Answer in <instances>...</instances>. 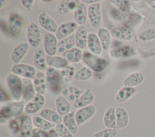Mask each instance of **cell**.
<instances>
[{"mask_svg":"<svg viewBox=\"0 0 155 137\" xmlns=\"http://www.w3.org/2000/svg\"><path fill=\"white\" fill-rule=\"evenodd\" d=\"M82 59L91 70L96 72L104 71L108 66V61L103 57L97 56L90 51H85L83 53Z\"/></svg>","mask_w":155,"mask_h":137,"instance_id":"cell-1","label":"cell"},{"mask_svg":"<svg viewBox=\"0 0 155 137\" xmlns=\"http://www.w3.org/2000/svg\"><path fill=\"white\" fill-rule=\"evenodd\" d=\"M24 109V104L23 101H16L10 102L1 108V116L5 119L15 118L19 116Z\"/></svg>","mask_w":155,"mask_h":137,"instance_id":"cell-2","label":"cell"},{"mask_svg":"<svg viewBox=\"0 0 155 137\" xmlns=\"http://www.w3.org/2000/svg\"><path fill=\"white\" fill-rule=\"evenodd\" d=\"M7 82L13 98L17 101H20L22 97V79L18 75L12 73L8 75Z\"/></svg>","mask_w":155,"mask_h":137,"instance_id":"cell-3","label":"cell"},{"mask_svg":"<svg viewBox=\"0 0 155 137\" xmlns=\"http://www.w3.org/2000/svg\"><path fill=\"white\" fill-rule=\"evenodd\" d=\"M109 54L114 59H128L136 54V49L132 45L125 44L114 48L110 51Z\"/></svg>","mask_w":155,"mask_h":137,"instance_id":"cell-4","label":"cell"},{"mask_svg":"<svg viewBox=\"0 0 155 137\" xmlns=\"http://www.w3.org/2000/svg\"><path fill=\"white\" fill-rule=\"evenodd\" d=\"M88 19L94 28L101 27L102 22L101 5L100 3L90 5L88 8Z\"/></svg>","mask_w":155,"mask_h":137,"instance_id":"cell-5","label":"cell"},{"mask_svg":"<svg viewBox=\"0 0 155 137\" xmlns=\"http://www.w3.org/2000/svg\"><path fill=\"white\" fill-rule=\"evenodd\" d=\"M45 79L47 89L52 92L59 90L61 78L60 74L56 69L48 66L45 71Z\"/></svg>","mask_w":155,"mask_h":137,"instance_id":"cell-6","label":"cell"},{"mask_svg":"<svg viewBox=\"0 0 155 137\" xmlns=\"http://www.w3.org/2000/svg\"><path fill=\"white\" fill-rule=\"evenodd\" d=\"M27 39L30 46L32 47L38 46L41 42V33L38 25L31 22L27 28Z\"/></svg>","mask_w":155,"mask_h":137,"instance_id":"cell-7","label":"cell"},{"mask_svg":"<svg viewBox=\"0 0 155 137\" xmlns=\"http://www.w3.org/2000/svg\"><path fill=\"white\" fill-rule=\"evenodd\" d=\"M12 72L15 75L30 79H34L37 73L33 66L24 63H19L14 65L12 68Z\"/></svg>","mask_w":155,"mask_h":137,"instance_id":"cell-8","label":"cell"},{"mask_svg":"<svg viewBox=\"0 0 155 137\" xmlns=\"http://www.w3.org/2000/svg\"><path fill=\"white\" fill-rule=\"evenodd\" d=\"M111 36L117 39L130 41L134 39V31L130 27L118 26L113 28L110 31Z\"/></svg>","mask_w":155,"mask_h":137,"instance_id":"cell-9","label":"cell"},{"mask_svg":"<svg viewBox=\"0 0 155 137\" xmlns=\"http://www.w3.org/2000/svg\"><path fill=\"white\" fill-rule=\"evenodd\" d=\"M78 28V24L74 21H68L62 24L59 26L55 36L58 40H61L73 34Z\"/></svg>","mask_w":155,"mask_h":137,"instance_id":"cell-10","label":"cell"},{"mask_svg":"<svg viewBox=\"0 0 155 137\" xmlns=\"http://www.w3.org/2000/svg\"><path fill=\"white\" fill-rule=\"evenodd\" d=\"M96 112V107L91 104L79 109L75 113V119L78 126H81L90 119Z\"/></svg>","mask_w":155,"mask_h":137,"instance_id":"cell-11","label":"cell"},{"mask_svg":"<svg viewBox=\"0 0 155 137\" xmlns=\"http://www.w3.org/2000/svg\"><path fill=\"white\" fill-rule=\"evenodd\" d=\"M58 39L51 33L45 34L44 38V51L47 56H54L58 52Z\"/></svg>","mask_w":155,"mask_h":137,"instance_id":"cell-12","label":"cell"},{"mask_svg":"<svg viewBox=\"0 0 155 137\" xmlns=\"http://www.w3.org/2000/svg\"><path fill=\"white\" fill-rule=\"evenodd\" d=\"M8 27L13 36H19L22 33L23 27L22 19L21 16L16 13L11 14L8 19Z\"/></svg>","mask_w":155,"mask_h":137,"instance_id":"cell-13","label":"cell"},{"mask_svg":"<svg viewBox=\"0 0 155 137\" xmlns=\"http://www.w3.org/2000/svg\"><path fill=\"white\" fill-rule=\"evenodd\" d=\"M45 97L36 94L35 97L25 106V112L28 114H34L38 112L45 104Z\"/></svg>","mask_w":155,"mask_h":137,"instance_id":"cell-14","label":"cell"},{"mask_svg":"<svg viewBox=\"0 0 155 137\" xmlns=\"http://www.w3.org/2000/svg\"><path fill=\"white\" fill-rule=\"evenodd\" d=\"M38 22L40 25L47 31L56 33L58 28L56 22L46 13H41L38 16Z\"/></svg>","mask_w":155,"mask_h":137,"instance_id":"cell-15","label":"cell"},{"mask_svg":"<svg viewBox=\"0 0 155 137\" xmlns=\"http://www.w3.org/2000/svg\"><path fill=\"white\" fill-rule=\"evenodd\" d=\"M62 95L70 101L74 102L83 94L82 91L71 84H65L62 88Z\"/></svg>","mask_w":155,"mask_h":137,"instance_id":"cell-16","label":"cell"},{"mask_svg":"<svg viewBox=\"0 0 155 137\" xmlns=\"http://www.w3.org/2000/svg\"><path fill=\"white\" fill-rule=\"evenodd\" d=\"M22 97L25 101H31L36 95L34 84L30 78H24L22 79Z\"/></svg>","mask_w":155,"mask_h":137,"instance_id":"cell-17","label":"cell"},{"mask_svg":"<svg viewBox=\"0 0 155 137\" xmlns=\"http://www.w3.org/2000/svg\"><path fill=\"white\" fill-rule=\"evenodd\" d=\"M88 16V10L84 2H79L74 11V22L79 25H84L87 22Z\"/></svg>","mask_w":155,"mask_h":137,"instance_id":"cell-18","label":"cell"},{"mask_svg":"<svg viewBox=\"0 0 155 137\" xmlns=\"http://www.w3.org/2000/svg\"><path fill=\"white\" fill-rule=\"evenodd\" d=\"M94 96L90 89H87L73 103V106L76 109H81L82 107L91 105L93 102Z\"/></svg>","mask_w":155,"mask_h":137,"instance_id":"cell-19","label":"cell"},{"mask_svg":"<svg viewBox=\"0 0 155 137\" xmlns=\"http://www.w3.org/2000/svg\"><path fill=\"white\" fill-rule=\"evenodd\" d=\"M29 49V45L27 43H21L18 45L12 51L11 54V59L12 62L19 64L24 57L25 56Z\"/></svg>","mask_w":155,"mask_h":137,"instance_id":"cell-20","label":"cell"},{"mask_svg":"<svg viewBox=\"0 0 155 137\" xmlns=\"http://www.w3.org/2000/svg\"><path fill=\"white\" fill-rule=\"evenodd\" d=\"M87 46L90 51L94 55H99L102 52V45L98 36L94 33L88 34Z\"/></svg>","mask_w":155,"mask_h":137,"instance_id":"cell-21","label":"cell"},{"mask_svg":"<svg viewBox=\"0 0 155 137\" xmlns=\"http://www.w3.org/2000/svg\"><path fill=\"white\" fill-rule=\"evenodd\" d=\"M75 41L77 48L84 49L87 45V30L84 25H79L75 32Z\"/></svg>","mask_w":155,"mask_h":137,"instance_id":"cell-22","label":"cell"},{"mask_svg":"<svg viewBox=\"0 0 155 137\" xmlns=\"http://www.w3.org/2000/svg\"><path fill=\"white\" fill-rule=\"evenodd\" d=\"M55 105L57 112L61 116H64L70 112L71 105L69 101L62 95L56 97L55 99Z\"/></svg>","mask_w":155,"mask_h":137,"instance_id":"cell-23","label":"cell"},{"mask_svg":"<svg viewBox=\"0 0 155 137\" xmlns=\"http://www.w3.org/2000/svg\"><path fill=\"white\" fill-rule=\"evenodd\" d=\"M33 84L37 94L41 95L45 94L47 89L45 74L41 71H38L34 78Z\"/></svg>","mask_w":155,"mask_h":137,"instance_id":"cell-24","label":"cell"},{"mask_svg":"<svg viewBox=\"0 0 155 137\" xmlns=\"http://www.w3.org/2000/svg\"><path fill=\"white\" fill-rule=\"evenodd\" d=\"M137 92L134 87L124 86L121 88L116 95V101L118 103H124L132 97Z\"/></svg>","mask_w":155,"mask_h":137,"instance_id":"cell-25","label":"cell"},{"mask_svg":"<svg viewBox=\"0 0 155 137\" xmlns=\"http://www.w3.org/2000/svg\"><path fill=\"white\" fill-rule=\"evenodd\" d=\"M41 116L45 119L48 121L57 124H62L63 122V119L62 116L57 112L53 109L45 108L41 110L40 113Z\"/></svg>","mask_w":155,"mask_h":137,"instance_id":"cell-26","label":"cell"},{"mask_svg":"<svg viewBox=\"0 0 155 137\" xmlns=\"http://www.w3.org/2000/svg\"><path fill=\"white\" fill-rule=\"evenodd\" d=\"M33 119L28 115L21 118V137H30L33 130Z\"/></svg>","mask_w":155,"mask_h":137,"instance_id":"cell-27","label":"cell"},{"mask_svg":"<svg viewBox=\"0 0 155 137\" xmlns=\"http://www.w3.org/2000/svg\"><path fill=\"white\" fill-rule=\"evenodd\" d=\"M144 80V75L140 72H134L129 74L123 81L124 86L134 87L140 84Z\"/></svg>","mask_w":155,"mask_h":137,"instance_id":"cell-28","label":"cell"},{"mask_svg":"<svg viewBox=\"0 0 155 137\" xmlns=\"http://www.w3.org/2000/svg\"><path fill=\"white\" fill-rule=\"evenodd\" d=\"M116 128L123 129L125 127L129 122V116L127 111L123 107H117L116 109Z\"/></svg>","mask_w":155,"mask_h":137,"instance_id":"cell-29","label":"cell"},{"mask_svg":"<svg viewBox=\"0 0 155 137\" xmlns=\"http://www.w3.org/2000/svg\"><path fill=\"white\" fill-rule=\"evenodd\" d=\"M103 122L107 128H116V109L113 107H108L104 115Z\"/></svg>","mask_w":155,"mask_h":137,"instance_id":"cell-30","label":"cell"},{"mask_svg":"<svg viewBox=\"0 0 155 137\" xmlns=\"http://www.w3.org/2000/svg\"><path fill=\"white\" fill-rule=\"evenodd\" d=\"M78 4L77 1L74 0L62 1L57 7V11L61 15H67L71 11L75 10Z\"/></svg>","mask_w":155,"mask_h":137,"instance_id":"cell-31","label":"cell"},{"mask_svg":"<svg viewBox=\"0 0 155 137\" xmlns=\"http://www.w3.org/2000/svg\"><path fill=\"white\" fill-rule=\"evenodd\" d=\"M45 52L41 49L35 50L33 54V62L36 68L41 71L47 69V61Z\"/></svg>","mask_w":155,"mask_h":137,"instance_id":"cell-32","label":"cell"},{"mask_svg":"<svg viewBox=\"0 0 155 137\" xmlns=\"http://www.w3.org/2000/svg\"><path fill=\"white\" fill-rule=\"evenodd\" d=\"M82 52L81 49L78 48H73L65 52H64L62 56L68 62L76 63L81 61L82 58Z\"/></svg>","mask_w":155,"mask_h":137,"instance_id":"cell-33","label":"cell"},{"mask_svg":"<svg viewBox=\"0 0 155 137\" xmlns=\"http://www.w3.org/2000/svg\"><path fill=\"white\" fill-rule=\"evenodd\" d=\"M97 36L101 42L102 49L108 51L111 43V35L110 31L105 28H101L97 32Z\"/></svg>","mask_w":155,"mask_h":137,"instance_id":"cell-34","label":"cell"},{"mask_svg":"<svg viewBox=\"0 0 155 137\" xmlns=\"http://www.w3.org/2000/svg\"><path fill=\"white\" fill-rule=\"evenodd\" d=\"M75 45V35L73 34L58 42L57 53L59 54H62L64 52L73 48Z\"/></svg>","mask_w":155,"mask_h":137,"instance_id":"cell-35","label":"cell"},{"mask_svg":"<svg viewBox=\"0 0 155 137\" xmlns=\"http://www.w3.org/2000/svg\"><path fill=\"white\" fill-rule=\"evenodd\" d=\"M46 61L49 67L57 69H63L68 66V62L62 57L46 56Z\"/></svg>","mask_w":155,"mask_h":137,"instance_id":"cell-36","label":"cell"},{"mask_svg":"<svg viewBox=\"0 0 155 137\" xmlns=\"http://www.w3.org/2000/svg\"><path fill=\"white\" fill-rule=\"evenodd\" d=\"M63 124L73 134L75 135L78 130V125L76 123L74 114L70 112L63 118Z\"/></svg>","mask_w":155,"mask_h":137,"instance_id":"cell-37","label":"cell"},{"mask_svg":"<svg viewBox=\"0 0 155 137\" xmlns=\"http://www.w3.org/2000/svg\"><path fill=\"white\" fill-rule=\"evenodd\" d=\"M75 72V68L72 66H67L63 68L59 73L61 81L65 84H68L74 78Z\"/></svg>","mask_w":155,"mask_h":137,"instance_id":"cell-38","label":"cell"},{"mask_svg":"<svg viewBox=\"0 0 155 137\" xmlns=\"http://www.w3.org/2000/svg\"><path fill=\"white\" fill-rule=\"evenodd\" d=\"M93 75V71L88 67L84 66L74 74V78L78 81H85L90 79Z\"/></svg>","mask_w":155,"mask_h":137,"instance_id":"cell-39","label":"cell"},{"mask_svg":"<svg viewBox=\"0 0 155 137\" xmlns=\"http://www.w3.org/2000/svg\"><path fill=\"white\" fill-rule=\"evenodd\" d=\"M33 123L36 128H38L45 131L50 130L53 127L51 123L39 116H35L33 118Z\"/></svg>","mask_w":155,"mask_h":137,"instance_id":"cell-40","label":"cell"},{"mask_svg":"<svg viewBox=\"0 0 155 137\" xmlns=\"http://www.w3.org/2000/svg\"><path fill=\"white\" fill-rule=\"evenodd\" d=\"M110 2L116 7L121 12L124 13H130L131 6L130 1L125 0H111Z\"/></svg>","mask_w":155,"mask_h":137,"instance_id":"cell-41","label":"cell"},{"mask_svg":"<svg viewBox=\"0 0 155 137\" xmlns=\"http://www.w3.org/2000/svg\"><path fill=\"white\" fill-rule=\"evenodd\" d=\"M138 39L143 42L155 40V27H151L142 31L138 35Z\"/></svg>","mask_w":155,"mask_h":137,"instance_id":"cell-42","label":"cell"},{"mask_svg":"<svg viewBox=\"0 0 155 137\" xmlns=\"http://www.w3.org/2000/svg\"><path fill=\"white\" fill-rule=\"evenodd\" d=\"M8 131L12 135H17L21 132V118L12 119L8 125Z\"/></svg>","mask_w":155,"mask_h":137,"instance_id":"cell-43","label":"cell"},{"mask_svg":"<svg viewBox=\"0 0 155 137\" xmlns=\"http://www.w3.org/2000/svg\"><path fill=\"white\" fill-rule=\"evenodd\" d=\"M117 134V130L116 129L106 128L100 131L96 132L94 137H115Z\"/></svg>","mask_w":155,"mask_h":137,"instance_id":"cell-44","label":"cell"},{"mask_svg":"<svg viewBox=\"0 0 155 137\" xmlns=\"http://www.w3.org/2000/svg\"><path fill=\"white\" fill-rule=\"evenodd\" d=\"M142 20V18L140 14L138 13H131L128 16V18L127 19V23L128 25L130 27H136L140 23H141Z\"/></svg>","mask_w":155,"mask_h":137,"instance_id":"cell-45","label":"cell"},{"mask_svg":"<svg viewBox=\"0 0 155 137\" xmlns=\"http://www.w3.org/2000/svg\"><path fill=\"white\" fill-rule=\"evenodd\" d=\"M55 129L59 137H74L73 135L63 124H57L55 127Z\"/></svg>","mask_w":155,"mask_h":137,"instance_id":"cell-46","label":"cell"},{"mask_svg":"<svg viewBox=\"0 0 155 137\" xmlns=\"http://www.w3.org/2000/svg\"><path fill=\"white\" fill-rule=\"evenodd\" d=\"M31 137H48V132L38 128H34L31 133Z\"/></svg>","mask_w":155,"mask_h":137,"instance_id":"cell-47","label":"cell"},{"mask_svg":"<svg viewBox=\"0 0 155 137\" xmlns=\"http://www.w3.org/2000/svg\"><path fill=\"white\" fill-rule=\"evenodd\" d=\"M22 5L27 10L31 11L33 8L35 1L33 0H22L21 1Z\"/></svg>","mask_w":155,"mask_h":137,"instance_id":"cell-48","label":"cell"},{"mask_svg":"<svg viewBox=\"0 0 155 137\" xmlns=\"http://www.w3.org/2000/svg\"><path fill=\"white\" fill-rule=\"evenodd\" d=\"M0 95H1V98H0L1 103L6 102L10 100L9 95H8L7 92L2 88L0 89Z\"/></svg>","mask_w":155,"mask_h":137,"instance_id":"cell-49","label":"cell"},{"mask_svg":"<svg viewBox=\"0 0 155 137\" xmlns=\"http://www.w3.org/2000/svg\"><path fill=\"white\" fill-rule=\"evenodd\" d=\"M48 137H59L56 129H50L48 132Z\"/></svg>","mask_w":155,"mask_h":137,"instance_id":"cell-50","label":"cell"},{"mask_svg":"<svg viewBox=\"0 0 155 137\" xmlns=\"http://www.w3.org/2000/svg\"><path fill=\"white\" fill-rule=\"evenodd\" d=\"M102 1L100 0H82V2L84 3H87V4H90V5L96 4V3H99Z\"/></svg>","mask_w":155,"mask_h":137,"instance_id":"cell-51","label":"cell"},{"mask_svg":"<svg viewBox=\"0 0 155 137\" xmlns=\"http://www.w3.org/2000/svg\"><path fill=\"white\" fill-rule=\"evenodd\" d=\"M7 1H4V0H1V1H0V7L2 8L3 7H4V5H5L6 4V2Z\"/></svg>","mask_w":155,"mask_h":137,"instance_id":"cell-52","label":"cell"},{"mask_svg":"<svg viewBox=\"0 0 155 137\" xmlns=\"http://www.w3.org/2000/svg\"><path fill=\"white\" fill-rule=\"evenodd\" d=\"M0 123H1V124H2L4 123H5V121H6V119L3 117V116H1L0 115Z\"/></svg>","mask_w":155,"mask_h":137,"instance_id":"cell-53","label":"cell"},{"mask_svg":"<svg viewBox=\"0 0 155 137\" xmlns=\"http://www.w3.org/2000/svg\"><path fill=\"white\" fill-rule=\"evenodd\" d=\"M42 1L44 2H52V1H45V0H42Z\"/></svg>","mask_w":155,"mask_h":137,"instance_id":"cell-54","label":"cell"}]
</instances>
